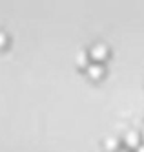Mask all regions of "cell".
<instances>
[{
	"label": "cell",
	"instance_id": "1",
	"mask_svg": "<svg viewBox=\"0 0 144 152\" xmlns=\"http://www.w3.org/2000/svg\"><path fill=\"white\" fill-rule=\"evenodd\" d=\"M108 55H109V50H108V46L104 44V42H95V44L91 46V50H90V57L93 61H97V62L106 61Z\"/></svg>",
	"mask_w": 144,
	"mask_h": 152
},
{
	"label": "cell",
	"instance_id": "2",
	"mask_svg": "<svg viewBox=\"0 0 144 152\" xmlns=\"http://www.w3.org/2000/svg\"><path fill=\"white\" fill-rule=\"evenodd\" d=\"M140 141H142L140 132H139V130H133V128H128L124 132V136H122V143L128 148H137Z\"/></svg>",
	"mask_w": 144,
	"mask_h": 152
},
{
	"label": "cell",
	"instance_id": "3",
	"mask_svg": "<svg viewBox=\"0 0 144 152\" xmlns=\"http://www.w3.org/2000/svg\"><path fill=\"white\" fill-rule=\"evenodd\" d=\"M86 73L90 75L91 79H98L104 75V64L102 62H97V61H91L86 64Z\"/></svg>",
	"mask_w": 144,
	"mask_h": 152
},
{
	"label": "cell",
	"instance_id": "4",
	"mask_svg": "<svg viewBox=\"0 0 144 152\" xmlns=\"http://www.w3.org/2000/svg\"><path fill=\"white\" fill-rule=\"evenodd\" d=\"M104 145H106L108 150H115V152H117V150H119V145H120V141H119L115 136H109V137L106 139V143H104Z\"/></svg>",
	"mask_w": 144,
	"mask_h": 152
},
{
	"label": "cell",
	"instance_id": "5",
	"mask_svg": "<svg viewBox=\"0 0 144 152\" xmlns=\"http://www.w3.org/2000/svg\"><path fill=\"white\" fill-rule=\"evenodd\" d=\"M135 152H144V141H140V143H139V147L135 148Z\"/></svg>",
	"mask_w": 144,
	"mask_h": 152
},
{
	"label": "cell",
	"instance_id": "6",
	"mask_svg": "<svg viewBox=\"0 0 144 152\" xmlns=\"http://www.w3.org/2000/svg\"><path fill=\"white\" fill-rule=\"evenodd\" d=\"M117 152H133V150H131V148H128V147H122V148H119Z\"/></svg>",
	"mask_w": 144,
	"mask_h": 152
},
{
	"label": "cell",
	"instance_id": "7",
	"mask_svg": "<svg viewBox=\"0 0 144 152\" xmlns=\"http://www.w3.org/2000/svg\"><path fill=\"white\" fill-rule=\"evenodd\" d=\"M79 62H86V53H80V57H79Z\"/></svg>",
	"mask_w": 144,
	"mask_h": 152
},
{
	"label": "cell",
	"instance_id": "8",
	"mask_svg": "<svg viewBox=\"0 0 144 152\" xmlns=\"http://www.w3.org/2000/svg\"><path fill=\"white\" fill-rule=\"evenodd\" d=\"M140 137H142V141H144V126H142V130H140Z\"/></svg>",
	"mask_w": 144,
	"mask_h": 152
}]
</instances>
